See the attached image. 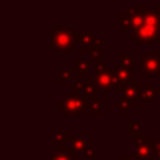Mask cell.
I'll return each mask as SVG.
<instances>
[{
	"instance_id": "cell-21",
	"label": "cell",
	"mask_w": 160,
	"mask_h": 160,
	"mask_svg": "<svg viewBox=\"0 0 160 160\" xmlns=\"http://www.w3.org/2000/svg\"><path fill=\"white\" fill-rule=\"evenodd\" d=\"M128 131H129V133H139V131H141V124H139L138 121H129L128 122Z\"/></svg>"
},
{
	"instance_id": "cell-17",
	"label": "cell",
	"mask_w": 160,
	"mask_h": 160,
	"mask_svg": "<svg viewBox=\"0 0 160 160\" xmlns=\"http://www.w3.org/2000/svg\"><path fill=\"white\" fill-rule=\"evenodd\" d=\"M121 59H122L121 63L124 65L128 70H131V72H132L133 65H135V59L129 55V52H128V51H122V52H121Z\"/></svg>"
},
{
	"instance_id": "cell-26",
	"label": "cell",
	"mask_w": 160,
	"mask_h": 160,
	"mask_svg": "<svg viewBox=\"0 0 160 160\" xmlns=\"http://www.w3.org/2000/svg\"><path fill=\"white\" fill-rule=\"evenodd\" d=\"M122 160H138L135 153H124V155L121 156Z\"/></svg>"
},
{
	"instance_id": "cell-24",
	"label": "cell",
	"mask_w": 160,
	"mask_h": 160,
	"mask_svg": "<svg viewBox=\"0 0 160 160\" xmlns=\"http://www.w3.org/2000/svg\"><path fill=\"white\" fill-rule=\"evenodd\" d=\"M135 141H136V145H139V143H146L149 139H148V136L145 135V133H135Z\"/></svg>"
},
{
	"instance_id": "cell-5",
	"label": "cell",
	"mask_w": 160,
	"mask_h": 160,
	"mask_svg": "<svg viewBox=\"0 0 160 160\" xmlns=\"http://www.w3.org/2000/svg\"><path fill=\"white\" fill-rule=\"evenodd\" d=\"M59 107L68 114H72V115H78L83 110L86 108V104L83 101V97H73V96H65L62 98V101L59 102Z\"/></svg>"
},
{
	"instance_id": "cell-15",
	"label": "cell",
	"mask_w": 160,
	"mask_h": 160,
	"mask_svg": "<svg viewBox=\"0 0 160 160\" xmlns=\"http://www.w3.org/2000/svg\"><path fill=\"white\" fill-rule=\"evenodd\" d=\"M115 24L119 25V27H121L124 31H131V30H132V24H131V16H129V13H128V11L122 13L121 16H119L118 18L115 20Z\"/></svg>"
},
{
	"instance_id": "cell-16",
	"label": "cell",
	"mask_w": 160,
	"mask_h": 160,
	"mask_svg": "<svg viewBox=\"0 0 160 160\" xmlns=\"http://www.w3.org/2000/svg\"><path fill=\"white\" fill-rule=\"evenodd\" d=\"M133 107H135V102H133V101H129V100H125V98H121L119 101L115 102V108H118V110L121 111L124 115H127L128 111L132 110Z\"/></svg>"
},
{
	"instance_id": "cell-25",
	"label": "cell",
	"mask_w": 160,
	"mask_h": 160,
	"mask_svg": "<svg viewBox=\"0 0 160 160\" xmlns=\"http://www.w3.org/2000/svg\"><path fill=\"white\" fill-rule=\"evenodd\" d=\"M152 149H153V156L160 158V141H153L152 142Z\"/></svg>"
},
{
	"instance_id": "cell-4",
	"label": "cell",
	"mask_w": 160,
	"mask_h": 160,
	"mask_svg": "<svg viewBox=\"0 0 160 160\" xmlns=\"http://www.w3.org/2000/svg\"><path fill=\"white\" fill-rule=\"evenodd\" d=\"M141 66H142V76L156 75L160 70V52L159 51H153V52L148 53L146 56H143L141 59Z\"/></svg>"
},
{
	"instance_id": "cell-7",
	"label": "cell",
	"mask_w": 160,
	"mask_h": 160,
	"mask_svg": "<svg viewBox=\"0 0 160 160\" xmlns=\"http://www.w3.org/2000/svg\"><path fill=\"white\" fill-rule=\"evenodd\" d=\"M76 37H78V41L83 45V49L88 51V52H90L96 45L101 44V41L97 38L96 32H78Z\"/></svg>"
},
{
	"instance_id": "cell-23",
	"label": "cell",
	"mask_w": 160,
	"mask_h": 160,
	"mask_svg": "<svg viewBox=\"0 0 160 160\" xmlns=\"http://www.w3.org/2000/svg\"><path fill=\"white\" fill-rule=\"evenodd\" d=\"M83 156L86 159H94L97 156V150L91 146H86V149L83 150Z\"/></svg>"
},
{
	"instance_id": "cell-10",
	"label": "cell",
	"mask_w": 160,
	"mask_h": 160,
	"mask_svg": "<svg viewBox=\"0 0 160 160\" xmlns=\"http://www.w3.org/2000/svg\"><path fill=\"white\" fill-rule=\"evenodd\" d=\"M83 101L90 114H101L102 102L101 96H83Z\"/></svg>"
},
{
	"instance_id": "cell-8",
	"label": "cell",
	"mask_w": 160,
	"mask_h": 160,
	"mask_svg": "<svg viewBox=\"0 0 160 160\" xmlns=\"http://www.w3.org/2000/svg\"><path fill=\"white\" fill-rule=\"evenodd\" d=\"M139 98L142 101H153L160 91L153 86V83H139Z\"/></svg>"
},
{
	"instance_id": "cell-6",
	"label": "cell",
	"mask_w": 160,
	"mask_h": 160,
	"mask_svg": "<svg viewBox=\"0 0 160 160\" xmlns=\"http://www.w3.org/2000/svg\"><path fill=\"white\" fill-rule=\"evenodd\" d=\"M93 80L96 83L97 88H98V93H101L102 96H107L111 88L114 87V72L112 70H108V72L97 73L93 78Z\"/></svg>"
},
{
	"instance_id": "cell-22",
	"label": "cell",
	"mask_w": 160,
	"mask_h": 160,
	"mask_svg": "<svg viewBox=\"0 0 160 160\" xmlns=\"http://www.w3.org/2000/svg\"><path fill=\"white\" fill-rule=\"evenodd\" d=\"M70 79H72V73H70V70H68V69L59 70V78H58V80L61 83L68 82V80H70Z\"/></svg>"
},
{
	"instance_id": "cell-19",
	"label": "cell",
	"mask_w": 160,
	"mask_h": 160,
	"mask_svg": "<svg viewBox=\"0 0 160 160\" xmlns=\"http://www.w3.org/2000/svg\"><path fill=\"white\" fill-rule=\"evenodd\" d=\"M82 86H83V82H79V80L70 83V96L78 97L79 90H82Z\"/></svg>"
},
{
	"instance_id": "cell-18",
	"label": "cell",
	"mask_w": 160,
	"mask_h": 160,
	"mask_svg": "<svg viewBox=\"0 0 160 160\" xmlns=\"http://www.w3.org/2000/svg\"><path fill=\"white\" fill-rule=\"evenodd\" d=\"M66 136H68V133L65 132L63 128H58V131L53 133V139H55V141L59 143V146H62V145H63V142L66 141Z\"/></svg>"
},
{
	"instance_id": "cell-11",
	"label": "cell",
	"mask_w": 160,
	"mask_h": 160,
	"mask_svg": "<svg viewBox=\"0 0 160 160\" xmlns=\"http://www.w3.org/2000/svg\"><path fill=\"white\" fill-rule=\"evenodd\" d=\"M135 155L138 160H153L152 141H148L146 143L135 145Z\"/></svg>"
},
{
	"instance_id": "cell-27",
	"label": "cell",
	"mask_w": 160,
	"mask_h": 160,
	"mask_svg": "<svg viewBox=\"0 0 160 160\" xmlns=\"http://www.w3.org/2000/svg\"><path fill=\"white\" fill-rule=\"evenodd\" d=\"M159 73H160V70H159Z\"/></svg>"
},
{
	"instance_id": "cell-20",
	"label": "cell",
	"mask_w": 160,
	"mask_h": 160,
	"mask_svg": "<svg viewBox=\"0 0 160 160\" xmlns=\"http://www.w3.org/2000/svg\"><path fill=\"white\" fill-rule=\"evenodd\" d=\"M90 55L96 59H101L102 58V44H98L90 51Z\"/></svg>"
},
{
	"instance_id": "cell-1",
	"label": "cell",
	"mask_w": 160,
	"mask_h": 160,
	"mask_svg": "<svg viewBox=\"0 0 160 160\" xmlns=\"http://www.w3.org/2000/svg\"><path fill=\"white\" fill-rule=\"evenodd\" d=\"M52 45L55 49L59 51H76L79 45L78 37L72 32L70 28L66 27H56L52 25Z\"/></svg>"
},
{
	"instance_id": "cell-13",
	"label": "cell",
	"mask_w": 160,
	"mask_h": 160,
	"mask_svg": "<svg viewBox=\"0 0 160 160\" xmlns=\"http://www.w3.org/2000/svg\"><path fill=\"white\" fill-rule=\"evenodd\" d=\"M122 98L129 100V101H138L139 98V87L138 84H129L122 90Z\"/></svg>"
},
{
	"instance_id": "cell-2",
	"label": "cell",
	"mask_w": 160,
	"mask_h": 160,
	"mask_svg": "<svg viewBox=\"0 0 160 160\" xmlns=\"http://www.w3.org/2000/svg\"><path fill=\"white\" fill-rule=\"evenodd\" d=\"M135 32V41L138 44H146V42H159V37H160V28L156 27V25H152V24H143L138 28Z\"/></svg>"
},
{
	"instance_id": "cell-12",
	"label": "cell",
	"mask_w": 160,
	"mask_h": 160,
	"mask_svg": "<svg viewBox=\"0 0 160 160\" xmlns=\"http://www.w3.org/2000/svg\"><path fill=\"white\" fill-rule=\"evenodd\" d=\"M66 141L70 142V149H72L75 153L76 152H83V150L86 149V146H87L86 139L80 135H76V133H68Z\"/></svg>"
},
{
	"instance_id": "cell-28",
	"label": "cell",
	"mask_w": 160,
	"mask_h": 160,
	"mask_svg": "<svg viewBox=\"0 0 160 160\" xmlns=\"http://www.w3.org/2000/svg\"><path fill=\"white\" fill-rule=\"evenodd\" d=\"M119 160H122V159H119Z\"/></svg>"
},
{
	"instance_id": "cell-3",
	"label": "cell",
	"mask_w": 160,
	"mask_h": 160,
	"mask_svg": "<svg viewBox=\"0 0 160 160\" xmlns=\"http://www.w3.org/2000/svg\"><path fill=\"white\" fill-rule=\"evenodd\" d=\"M129 84H133L132 72L128 70L121 62L115 63L114 65V87H117L118 90H124Z\"/></svg>"
},
{
	"instance_id": "cell-14",
	"label": "cell",
	"mask_w": 160,
	"mask_h": 160,
	"mask_svg": "<svg viewBox=\"0 0 160 160\" xmlns=\"http://www.w3.org/2000/svg\"><path fill=\"white\" fill-rule=\"evenodd\" d=\"M82 90H83V96H100L98 93V88H97L96 83H94L93 78H88V80L83 82L82 86Z\"/></svg>"
},
{
	"instance_id": "cell-9",
	"label": "cell",
	"mask_w": 160,
	"mask_h": 160,
	"mask_svg": "<svg viewBox=\"0 0 160 160\" xmlns=\"http://www.w3.org/2000/svg\"><path fill=\"white\" fill-rule=\"evenodd\" d=\"M72 70L78 73V80L79 82H84V79H88L90 75V63L87 59H78L70 65Z\"/></svg>"
}]
</instances>
